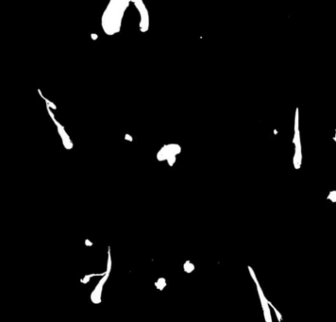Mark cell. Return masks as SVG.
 <instances>
[{
    "instance_id": "13",
    "label": "cell",
    "mask_w": 336,
    "mask_h": 322,
    "mask_svg": "<svg viewBox=\"0 0 336 322\" xmlns=\"http://www.w3.org/2000/svg\"><path fill=\"white\" fill-rule=\"evenodd\" d=\"M84 243H85V245L87 246V247H92V246H93V243H92L89 239H86V240H85V242H84Z\"/></svg>"
},
{
    "instance_id": "2",
    "label": "cell",
    "mask_w": 336,
    "mask_h": 322,
    "mask_svg": "<svg viewBox=\"0 0 336 322\" xmlns=\"http://www.w3.org/2000/svg\"><path fill=\"white\" fill-rule=\"evenodd\" d=\"M107 272V271H106ZM110 276V273H106L104 276H102V279L98 282V283L96 284V286L95 287V289L92 292L91 294V300L93 303L95 304H98L101 302V295H102V290H103V287L105 285L106 282H107V280Z\"/></svg>"
},
{
    "instance_id": "3",
    "label": "cell",
    "mask_w": 336,
    "mask_h": 322,
    "mask_svg": "<svg viewBox=\"0 0 336 322\" xmlns=\"http://www.w3.org/2000/svg\"><path fill=\"white\" fill-rule=\"evenodd\" d=\"M256 285H257L259 296H260V299H261V303H262V309H263V312H265V320L266 321H269V322H272L271 314H270V310H269V307H268L269 306L268 300L265 299V295H263V293H262V288L260 287L259 282L256 283Z\"/></svg>"
},
{
    "instance_id": "10",
    "label": "cell",
    "mask_w": 336,
    "mask_h": 322,
    "mask_svg": "<svg viewBox=\"0 0 336 322\" xmlns=\"http://www.w3.org/2000/svg\"><path fill=\"white\" fill-rule=\"evenodd\" d=\"M248 270H249L250 275H251V277H252V279H253V281L255 282V283H257V282H258V280H257L256 276H255V273H254L253 269L251 268V266H248Z\"/></svg>"
},
{
    "instance_id": "1",
    "label": "cell",
    "mask_w": 336,
    "mask_h": 322,
    "mask_svg": "<svg viewBox=\"0 0 336 322\" xmlns=\"http://www.w3.org/2000/svg\"><path fill=\"white\" fill-rule=\"evenodd\" d=\"M180 151H181L180 146L176 145V144L164 145L161 148L158 153H157V159H158V161H160V162L167 161V159L170 156H173V155L177 156L178 154L180 153Z\"/></svg>"
},
{
    "instance_id": "11",
    "label": "cell",
    "mask_w": 336,
    "mask_h": 322,
    "mask_svg": "<svg viewBox=\"0 0 336 322\" xmlns=\"http://www.w3.org/2000/svg\"><path fill=\"white\" fill-rule=\"evenodd\" d=\"M90 279H91L90 274H89V275H85V276H84L82 279H80V282H82V283H87V282H89V281H90Z\"/></svg>"
},
{
    "instance_id": "7",
    "label": "cell",
    "mask_w": 336,
    "mask_h": 322,
    "mask_svg": "<svg viewBox=\"0 0 336 322\" xmlns=\"http://www.w3.org/2000/svg\"><path fill=\"white\" fill-rule=\"evenodd\" d=\"M328 200H331L332 202H336V191H330L329 196H328Z\"/></svg>"
},
{
    "instance_id": "6",
    "label": "cell",
    "mask_w": 336,
    "mask_h": 322,
    "mask_svg": "<svg viewBox=\"0 0 336 322\" xmlns=\"http://www.w3.org/2000/svg\"><path fill=\"white\" fill-rule=\"evenodd\" d=\"M110 270H112V255H110V248H109L108 251V262H107V271L108 273H110Z\"/></svg>"
},
{
    "instance_id": "12",
    "label": "cell",
    "mask_w": 336,
    "mask_h": 322,
    "mask_svg": "<svg viewBox=\"0 0 336 322\" xmlns=\"http://www.w3.org/2000/svg\"><path fill=\"white\" fill-rule=\"evenodd\" d=\"M125 140H127V141H129V142H132L133 141V138L131 137V136H129V134H126L125 135Z\"/></svg>"
},
{
    "instance_id": "5",
    "label": "cell",
    "mask_w": 336,
    "mask_h": 322,
    "mask_svg": "<svg viewBox=\"0 0 336 322\" xmlns=\"http://www.w3.org/2000/svg\"><path fill=\"white\" fill-rule=\"evenodd\" d=\"M183 269L186 273H191L195 270V265L190 261H186L185 264L183 265Z\"/></svg>"
},
{
    "instance_id": "9",
    "label": "cell",
    "mask_w": 336,
    "mask_h": 322,
    "mask_svg": "<svg viewBox=\"0 0 336 322\" xmlns=\"http://www.w3.org/2000/svg\"><path fill=\"white\" fill-rule=\"evenodd\" d=\"M268 303H269V306H271L272 308H273V310L275 311V313H276V316H278V318H279V320H282V316H280V314H279V311L277 310V309H276V307H274V306H273V305H272V303H271L270 301H268Z\"/></svg>"
},
{
    "instance_id": "8",
    "label": "cell",
    "mask_w": 336,
    "mask_h": 322,
    "mask_svg": "<svg viewBox=\"0 0 336 322\" xmlns=\"http://www.w3.org/2000/svg\"><path fill=\"white\" fill-rule=\"evenodd\" d=\"M175 162H176V156L175 155L170 156L169 158L167 159V163H168V164H169L170 166H173L174 163H175Z\"/></svg>"
},
{
    "instance_id": "4",
    "label": "cell",
    "mask_w": 336,
    "mask_h": 322,
    "mask_svg": "<svg viewBox=\"0 0 336 322\" xmlns=\"http://www.w3.org/2000/svg\"><path fill=\"white\" fill-rule=\"evenodd\" d=\"M155 286L158 290H163V288L166 286V282L164 278H159L158 281L155 282Z\"/></svg>"
}]
</instances>
